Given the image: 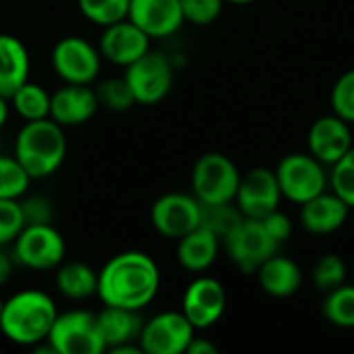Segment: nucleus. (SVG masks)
<instances>
[{
    "label": "nucleus",
    "mask_w": 354,
    "mask_h": 354,
    "mask_svg": "<svg viewBox=\"0 0 354 354\" xmlns=\"http://www.w3.org/2000/svg\"><path fill=\"white\" fill-rule=\"evenodd\" d=\"M160 284V268L143 251L116 253L97 272V297L108 307L143 311L158 297Z\"/></svg>",
    "instance_id": "f257e3e1"
},
{
    "label": "nucleus",
    "mask_w": 354,
    "mask_h": 354,
    "mask_svg": "<svg viewBox=\"0 0 354 354\" xmlns=\"http://www.w3.org/2000/svg\"><path fill=\"white\" fill-rule=\"evenodd\" d=\"M58 317L54 299L37 288H25L4 299L0 313L2 336L17 346H35L44 342Z\"/></svg>",
    "instance_id": "f03ea898"
},
{
    "label": "nucleus",
    "mask_w": 354,
    "mask_h": 354,
    "mask_svg": "<svg viewBox=\"0 0 354 354\" xmlns=\"http://www.w3.org/2000/svg\"><path fill=\"white\" fill-rule=\"evenodd\" d=\"M66 135L64 127L50 116L39 120H27L15 139V158L27 170L33 180L52 176L66 160Z\"/></svg>",
    "instance_id": "7ed1b4c3"
},
{
    "label": "nucleus",
    "mask_w": 354,
    "mask_h": 354,
    "mask_svg": "<svg viewBox=\"0 0 354 354\" xmlns=\"http://www.w3.org/2000/svg\"><path fill=\"white\" fill-rule=\"evenodd\" d=\"M239 183H241V172L236 164L220 151L203 153L195 162L191 172V189L201 205H218V203L234 201Z\"/></svg>",
    "instance_id": "20e7f679"
},
{
    "label": "nucleus",
    "mask_w": 354,
    "mask_h": 354,
    "mask_svg": "<svg viewBox=\"0 0 354 354\" xmlns=\"http://www.w3.org/2000/svg\"><path fill=\"white\" fill-rule=\"evenodd\" d=\"M66 257V241L52 224H25L12 241L17 266L33 272L56 270Z\"/></svg>",
    "instance_id": "39448f33"
},
{
    "label": "nucleus",
    "mask_w": 354,
    "mask_h": 354,
    "mask_svg": "<svg viewBox=\"0 0 354 354\" xmlns=\"http://www.w3.org/2000/svg\"><path fill=\"white\" fill-rule=\"evenodd\" d=\"M46 340L52 346L54 354L106 353V344L97 326V315L83 309L58 313Z\"/></svg>",
    "instance_id": "423d86ee"
},
{
    "label": "nucleus",
    "mask_w": 354,
    "mask_h": 354,
    "mask_svg": "<svg viewBox=\"0 0 354 354\" xmlns=\"http://www.w3.org/2000/svg\"><path fill=\"white\" fill-rule=\"evenodd\" d=\"M122 77L131 87L135 104L153 106L170 93L174 83V68L166 54L149 50L141 58L124 66Z\"/></svg>",
    "instance_id": "0eeeda50"
},
{
    "label": "nucleus",
    "mask_w": 354,
    "mask_h": 354,
    "mask_svg": "<svg viewBox=\"0 0 354 354\" xmlns=\"http://www.w3.org/2000/svg\"><path fill=\"white\" fill-rule=\"evenodd\" d=\"M274 172L282 197L299 205L317 197L328 187L324 164L311 153H288L280 160Z\"/></svg>",
    "instance_id": "6e6552de"
},
{
    "label": "nucleus",
    "mask_w": 354,
    "mask_h": 354,
    "mask_svg": "<svg viewBox=\"0 0 354 354\" xmlns=\"http://www.w3.org/2000/svg\"><path fill=\"white\" fill-rule=\"evenodd\" d=\"M52 68L62 83L91 85L102 71V54L97 46L81 35H66L52 48Z\"/></svg>",
    "instance_id": "1a4fd4ad"
},
{
    "label": "nucleus",
    "mask_w": 354,
    "mask_h": 354,
    "mask_svg": "<svg viewBox=\"0 0 354 354\" xmlns=\"http://www.w3.org/2000/svg\"><path fill=\"white\" fill-rule=\"evenodd\" d=\"M226 255L243 274H255L259 266L278 253V243L270 236L261 220L243 218L236 228L222 241Z\"/></svg>",
    "instance_id": "9d476101"
},
{
    "label": "nucleus",
    "mask_w": 354,
    "mask_h": 354,
    "mask_svg": "<svg viewBox=\"0 0 354 354\" xmlns=\"http://www.w3.org/2000/svg\"><path fill=\"white\" fill-rule=\"evenodd\" d=\"M195 332L183 311H162L143 322L139 346L143 354H183Z\"/></svg>",
    "instance_id": "9b49d317"
},
{
    "label": "nucleus",
    "mask_w": 354,
    "mask_h": 354,
    "mask_svg": "<svg viewBox=\"0 0 354 354\" xmlns=\"http://www.w3.org/2000/svg\"><path fill=\"white\" fill-rule=\"evenodd\" d=\"M149 220L158 234L178 241L201 224V203L195 195L166 193L153 201Z\"/></svg>",
    "instance_id": "f8f14e48"
},
{
    "label": "nucleus",
    "mask_w": 354,
    "mask_h": 354,
    "mask_svg": "<svg viewBox=\"0 0 354 354\" xmlns=\"http://www.w3.org/2000/svg\"><path fill=\"white\" fill-rule=\"evenodd\" d=\"M280 199H282V191L276 172L257 166L241 176L234 203L245 218L263 220L268 214L280 207Z\"/></svg>",
    "instance_id": "ddd939ff"
},
{
    "label": "nucleus",
    "mask_w": 354,
    "mask_h": 354,
    "mask_svg": "<svg viewBox=\"0 0 354 354\" xmlns=\"http://www.w3.org/2000/svg\"><path fill=\"white\" fill-rule=\"evenodd\" d=\"M180 311L195 330H209L226 311V290L220 280L209 276L195 278L183 295Z\"/></svg>",
    "instance_id": "4468645a"
},
{
    "label": "nucleus",
    "mask_w": 354,
    "mask_h": 354,
    "mask_svg": "<svg viewBox=\"0 0 354 354\" xmlns=\"http://www.w3.org/2000/svg\"><path fill=\"white\" fill-rule=\"evenodd\" d=\"M97 50L102 54V60L124 68L151 50V37L141 31L133 21L122 19L118 23L102 27Z\"/></svg>",
    "instance_id": "2eb2a0df"
},
{
    "label": "nucleus",
    "mask_w": 354,
    "mask_h": 354,
    "mask_svg": "<svg viewBox=\"0 0 354 354\" xmlns=\"http://www.w3.org/2000/svg\"><path fill=\"white\" fill-rule=\"evenodd\" d=\"M97 110L100 100L91 85L62 83L50 97V118L64 129L85 124Z\"/></svg>",
    "instance_id": "dca6fc26"
},
{
    "label": "nucleus",
    "mask_w": 354,
    "mask_h": 354,
    "mask_svg": "<svg viewBox=\"0 0 354 354\" xmlns=\"http://www.w3.org/2000/svg\"><path fill=\"white\" fill-rule=\"evenodd\" d=\"M307 143L313 158H317L324 166H334L353 149V133L348 122L332 112L311 124Z\"/></svg>",
    "instance_id": "f3484780"
},
{
    "label": "nucleus",
    "mask_w": 354,
    "mask_h": 354,
    "mask_svg": "<svg viewBox=\"0 0 354 354\" xmlns=\"http://www.w3.org/2000/svg\"><path fill=\"white\" fill-rule=\"evenodd\" d=\"M127 19L151 39L170 37L185 23L178 0H131Z\"/></svg>",
    "instance_id": "a211bd4d"
},
{
    "label": "nucleus",
    "mask_w": 354,
    "mask_h": 354,
    "mask_svg": "<svg viewBox=\"0 0 354 354\" xmlns=\"http://www.w3.org/2000/svg\"><path fill=\"white\" fill-rule=\"evenodd\" d=\"M351 207L336 193H319L301 205V224L311 234H332L340 230Z\"/></svg>",
    "instance_id": "6ab92c4d"
},
{
    "label": "nucleus",
    "mask_w": 354,
    "mask_h": 354,
    "mask_svg": "<svg viewBox=\"0 0 354 354\" xmlns=\"http://www.w3.org/2000/svg\"><path fill=\"white\" fill-rule=\"evenodd\" d=\"M220 245H222V241L209 228L199 224L195 230H191L189 234L178 239L176 259H178L180 268H185L187 272L201 274L216 263Z\"/></svg>",
    "instance_id": "aec40b11"
},
{
    "label": "nucleus",
    "mask_w": 354,
    "mask_h": 354,
    "mask_svg": "<svg viewBox=\"0 0 354 354\" xmlns=\"http://www.w3.org/2000/svg\"><path fill=\"white\" fill-rule=\"evenodd\" d=\"M259 286L266 295L274 299H286L299 292L303 284V272L297 261L290 257L274 253L270 259H266L259 270L255 272Z\"/></svg>",
    "instance_id": "412c9836"
},
{
    "label": "nucleus",
    "mask_w": 354,
    "mask_h": 354,
    "mask_svg": "<svg viewBox=\"0 0 354 354\" xmlns=\"http://www.w3.org/2000/svg\"><path fill=\"white\" fill-rule=\"evenodd\" d=\"M29 71L27 46L12 33H0V95L10 97L29 79Z\"/></svg>",
    "instance_id": "4be33fe9"
},
{
    "label": "nucleus",
    "mask_w": 354,
    "mask_h": 354,
    "mask_svg": "<svg viewBox=\"0 0 354 354\" xmlns=\"http://www.w3.org/2000/svg\"><path fill=\"white\" fill-rule=\"evenodd\" d=\"M97 315L100 334L106 344V353H110L116 346L139 342V334L143 328L141 311L122 309V307H108L104 305Z\"/></svg>",
    "instance_id": "5701e85b"
},
{
    "label": "nucleus",
    "mask_w": 354,
    "mask_h": 354,
    "mask_svg": "<svg viewBox=\"0 0 354 354\" xmlns=\"http://www.w3.org/2000/svg\"><path fill=\"white\" fill-rule=\"evenodd\" d=\"M56 290L68 301H85L97 295V272L83 261H62L56 268Z\"/></svg>",
    "instance_id": "b1692460"
},
{
    "label": "nucleus",
    "mask_w": 354,
    "mask_h": 354,
    "mask_svg": "<svg viewBox=\"0 0 354 354\" xmlns=\"http://www.w3.org/2000/svg\"><path fill=\"white\" fill-rule=\"evenodd\" d=\"M50 97L52 93L33 81H25L10 97V108L27 122V120H39L50 116Z\"/></svg>",
    "instance_id": "393cba45"
},
{
    "label": "nucleus",
    "mask_w": 354,
    "mask_h": 354,
    "mask_svg": "<svg viewBox=\"0 0 354 354\" xmlns=\"http://www.w3.org/2000/svg\"><path fill=\"white\" fill-rule=\"evenodd\" d=\"M324 317L344 330L354 328V286L351 284H340L332 290L326 292V299L322 303Z\"/></svg>",
    "instance_id": "a878e982"
},
{
    "label": "nucleus",
    "mask_w": 354,
    "mask_h": 354,
    "mask_svg": "<svg viewBox=\"0 0 354 354\" xmlns=\"http://www.w3.org/2000/svg\"><path fill=\"white\" fill-rule=\"evenodd\" d=\"M31 176L15 156H0V199H21L27 195Z\"/></svg>",
    "instance_id": "bb28decb"
},
{
    "label": "nucleus",
    "mask_w": 354,
    "mask_h": 354,
    "mask_svg": "<svg viewBox=\"0 0 354 354\" xmlns=\"http://www.w3.org/2000/svg\"><path fill=\"white\" fill-rule=\"evenodd\" d=\"M245 216L234 201L218 205H201V226L209 228L220 241H224Z\"/></svg>",
    "instance_id": "cd10ccee"
},
{
    "label": "nucleus",
    "mask_w": 354,
    "mask_h": 354,
    "mask_svg": "<svg viewBox=\"0 0 354 354\" xmlns=\"http://www.w3.org/2000/svg\"><path fill=\"white\" fill-rule=\"evenodd\" d=\"M129 2L131 0H77L81 15L97 27H108L127 19Z\"/></svg>",
    "instance_id": "c85d7f7f"
},
{
    "label": "nucleus",
    "mask_w": 354,
    "mask_h": 354,
    "mask_svg": "<svg viewBox=\"0 0 354 354\" xmlns=\"http://www.w3.org/2000/svg\"><path fill=\"white\" fill-rule=\"evenodd\" d=\"M93 89L97 93L100 108H106L110 112H127L135 104V97L131 93L129 83L124 81V77L102 79Z\"/></svg>",
    "instance_id": "c756f323"
},
{
    "label": "nucleus",
    "mask_w": 354,
    "mask_h": 354,
    "mask_svg": "<svg viewBox=\"0 0 354 354\" xmlns=\"http://www.w3.org/2000/svg\"><path fill=\"white\" fill-rule=\"evenodd\" d=\"M311 280L315 284V288H319L322 292H328L340 284L346 282V263L340 255L336 253H326L322 255L311 272Z\"/></svg>",
    "instance_id": "7c9ffc66"
},
{
    "label": "nucleus",
    "mask_w": 354,
    "mask_h": 354,
    "mask_svg": "<svg viewBox=\"0 0 354 354\" xmlns=\"http://www.w3.org/2000/svg\"><path fill=\"white\" fill-rule=\"evenodd\" d=\"M332 112L344 118L348 124L354 122V68L342 73L332 87Z\"/></svg>",
    "instance_id": "2f4dec72"
},
{
    "label": "nucleus",
    "mask_w": 354,
    "mask_h": 354,
    "mask_svg": "<svg viewBox=\"0 0 354 354\" xmlns=\"http://www.w3.org/2000/svg\"><path fill=\"white\" fill-rule=\"evenodd\" d=\"M23 226L25 220L19 199H0V247L12 245Z\"/></svg>",
    "instance_id": "473e14b6"
},
{
    "label": "nucleus",
    "mask_w": 354,
    "mask_h": 354,
    "mask_svg": "<svg viewBox=\"0 0 354 354\" xmlns=\"http://www.w3.org/2000/svg\"><path fill=\"white\" fill-rule=\"evenodd\" d=\"M178 2H180L185 21L197 27L212 25L222 15V8H224V0H178Z\"/></svg>",
    "instance_id": "72a5a7b5"
},
{
    "label": "nucleus",
    "mask_w": 354,
    "mask_h": 354,
    "mask_svg": "<svg viewBox=\"0 0 354 354\" xmlns=\"http://www.w3.org/2000/svg\"><path fill=\"white\" fill-rule=\"evenodd\" d=\"M332 193H336L348 207H354V162L351 158H342L332 166L330 174Z\"/></svg>",
    "instance_id": "f704fd0d"
},
{
    "label": "nucleus",
    "mask_w": 354,
    "mask_h": 354,
    "mask_svg": "<svg viewBox=\"0 0 354 354\" xmlns=\"http://www.w3.org/2000/svg\"><path fill=\"white\" fill-rule=\"evenodd\" d=\"M21 212H23V220L25 224H52L54 218V207L52 201L44 195H29V197H21Z\"/></svg>",
    "instance_id": "c9c22d12"
},
{
    "label": "nucleus",
    "mask_w": 354,
    "mask_h": 354,
    "mask_svg": "<svg viewBox=\"0 0 354 354\" xmlns=\"http://www.w3.org/2000/svg\"><path fill=\"white\" fill-rule=\"evenodd\" d=\"M261 222H263L266 230L270 232V236H272L278 245H282L284 241H288V236L292 234V222H290V218H288L284 212H280V209L268 214Z\"/></svg>",
    "instance_id": "e433bc0d"
},
{
    "label": "nucleus",
    "mask_w": 354,
    "mask_h": 354,
    "mask_svg": "<svg viewBox=\"0 0 354 354\" xmlns=\"http://www.w3.org/2000/svg\"><path fill=\"white\" fill-rule=\"evenodd\" d=\"M187 354H218V346L205 338H197L193 336L191 344L187 346Z\"/></svg>",
    "instance_id": "4c0bfd02"
},
{
    "label": "nucleus",
    "mask_w": 354,
    "mask_h": 354,
    "mask_svg": "<svg viewBox=\"0 0 354 354\" xmlns=\"http://www.w3.org/2000/svg\"><path fill=\"white\" fill-rule=\"evenodd\" d=\"M12 266H15V259L12 255L4 253V247H0V286H4L10 276H12Z\"/></svg>",
    "instance_id": "58836bf2"
},
{
    "label": "nucleus",
    "mask_w": 354,
    "mask_h": 354,
    "mask_svg": "<svg viewBox=\"0 0 354 354\" xmlns=\"http://www.w3.org/2000/svg\"><path fill=\"white\" fill-rule=\"evenodd\" d=\"M8 114H10V106H8V97L0 95V129L6 124L8 120Z\"/></svg>",
    "instance_id": "ea45409f"
},
{
    "label": "nucleus",
    "mask_w": 354,
    "mask_h": 354,
    "mask_svg": "<svg viewBox=\"0 0 354 354\" xmlns=\"http://www.w3.org/2000/svg\"><path fill=\"white\" fill-rule=\"evenodd\" d=\"M224 2H230V4H239V6H243V4H251V2H255V0H224Z\"/></svg>",
    "instance_id": "a19ab883"
},
{
    "label": "nucleus",
    "mask_w": 354,
    "mask_h": 354,
    "mask_svg": "<svg viewBox=\"0 0 354 354\" xmlns=\"http://www.w3.org/2000/svg\"><path fill=\"white\" fill-rule=\"evenodd\" d=\"M2 307H4V297L0 295V313H2Z\"/></svg>",
    "instance_id": "79ce46f5"
}]
</instances>
